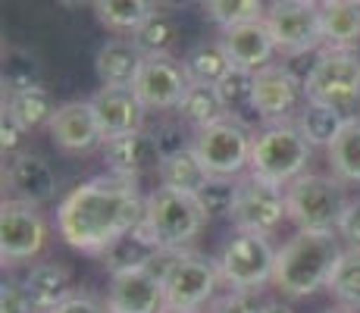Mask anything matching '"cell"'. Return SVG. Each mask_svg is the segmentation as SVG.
<instances>
[{"label": "cell", "instance_id": "cell-1", "mask_svg": "<svg viewBox=\"0 0 360 313\" xmlns=\"http://www.w3.org/2000/svg\"><path fill=\"white\" fill-rule=\"evenodd\" d=\"M144 200L135 179L98 176L75 185L57 207V232L69 248L101 257L116 238L141 226Z\"/></svg>", "mask_w": 360, "mask_h": 313}, {"label": "cell", "instance_id": "cell-2", "mask_svg": "<svg viewBox=\"0 0 360 313\" xmlns=\"http://www.w3.org/2000/svg\"><path fill=\"white\" fill-rule=\"evenodd\" d=\"M338 232H297L276 250L273 285L285 298H310L314 291L326 288L335 269L342 245Z\"/></svg>", "mask_w": 360, "mask_h": 313}, {"label": "cell", "instance_id": "cell-3", "mask_svg": "<svg viewBox=\"0 0 360 313\" xmlns=\"http://www.w3.org/2000/svg\"><path fill=\"white\" fill-rule=\"evenodd\" d=\"M310 154H314V144L304 138L297 122H266L260 132H254L248 172L269 185L285 188L307 172Z\"/></svg>", "mask_w": 360, "mask_h": 313}, {"label": "cell", "instance_id": "cell-4", "mask_svg": "<svg viewBox=\"0 0 360 313\" xmlns=\"http://www.w3.org/2000/svg\"><path fill=\"white\" fill-rule=\"evenodd\" d=\"M351 198L345 182L335 176L304 172L285 185V210L297 232H338Z\"/></svg>", "mask_w": 360, "mask_h": 313}, {"label": "cell", "instance_id": "cell-5", "mask_svg": "<svg viewBox=\"0 0 360 313\" xmlns=\"http://www.w3.org/2000/svg\"><path fill=\"white\" fill-rule=\"evenodd\" d=\"M207 213L200 207L198 194H185L176 188H154L144 200L141 229L166 250H185L191 241L204 232Z\"/></svg>", "mask_w": 360, "mask_h": 313}, {"label": "cell", "instance_id": "cell-6", "mask_svg": "<svg viewBox=\"0 0 360 313\" xmlns=\"http://www.w3.org/2000/svg\"><path fill=\"white\" fill-rule=\"evenodd\" d=\"M304 94L310 103H323L345 116H354L360 107V57L354 51L326 47L304 75Z\"/></svg>", "mask_w": 360, "mask_h": 313}, {"label": "cell", "instance_id": "cell-7", "mask_svg": "<svg viewBox=\"0 0 360 313\" xmlns=\"http://www.w3.org/2000/svg\"><path fill=\"white\" fill-rule=\"evenodd\" d=\"M251 141L254 132L245 122L223 116L219 122L198 129L191 148L213 179H238L245 170H251Z\"/></svg>", "mask_w": 360, "mask_h": 313}, {"label": "cell", "instance_id": "cell-8", "mask_svg": "<svg viewBox=\"0 0 360 313\" xmlns=\"http://www.w3.org/2000/svg\"><path fill=\"white\" fill-rule=\"evenodd\" d=\"M217 267L219 279L232 291H260L266 282H273L276 269V250L269 245V235L235 232V238L226 241Z\"/></svg>", "mask_w": 360, "mask_h": 313}, {"label": "cell", "instance_id": "cell-9", "mask_svg": "<svg viewBox=\"0 0 360 313\" xmlns=\"http://www.w3.org/2000/svg\"><path fill=\"white\" fill-rule=\"evenodd\" d=\"M266 25L273 32L276 51L288 57H301L323 44V16L320 6L307 0H273L266 10Z\"/></svg>", "mask_w": 360, "mask_h": 313}, {"label": "cell", "instance_id": "cell-10", "mask_svg": "<svg viewBox=\"0 0 360 313\" xmlns=\"http://www.w3.org/2000/svg\"><path fill=\"white\" fill-rule=\"evenodd\" d=\"M160 279L169 307L200 310L217 291L219 267L217 260H207V257L191 254V250H176V257L169 260Z\"/></svg>", "mask_w": 360, "mask_h": 313}, {"label": "cell", "instance_id": "cell-11", "mask_svg": "<svg viewBox=\"0 0 360 313\" xmlns=\"http://www.w3.org/2000/svg\"><path fill=\"white\" fill-rule=\"evenodd\" d=\"M47 245V222L41 210L25 200H4L0 207V260L4 267L34 260Z\"/></svg>", "mask_w": 360, "mask_h": 313}, {"label": "cell", "instance_id": "cell-12", "mask_svg": "<svg viewBox=\"0 0 360 313\" xmlns=\"http://www.w3.org/2000/svg\"><path fill=\"white\" fill-rule=\"evenodd\" d=\"M229 219H232L235 232L273 235L282 226V219H288L285 188L269 185L257 176L238 179V198H235Z\"/></svg>", "mask_w": 360, "mask_h": 313}, {"label": "cell", "instance_id": "cell-13", "mask_svg": "<svg viewBox=\"0 0 360 313\" xmlns=\"http://www.w3.org/2000/svg\"><path fill=\"white\" fill-rule=\"evenodd\" d=\"M304 79L288 66H263L254 72V103L263 122H295L304 110Z\"/></svg>", "mask_w": 360, "mask_h": 313}, {"label": "cell", "instance_id": "cell-14", "mask_svg": "<svg viewBox=\"0 0 360 313\" xmlns=\"http://www.w3.org/2000/svg\"><path fill=\"white\" fill-rule=\"evenodd\" d=\"M101 154H103V163H107V170L113 172V176L135 179V182L141 176L160 172V166L166 160L157 135L148 129L129 132V135H120V138H107Z\"/></svg>", "mask_w": 360, "mask_h": 313}, {"label": "cell", "instance_id": "cell-15", "mask_svg": "<svg viewBox=\"0 0 360 313\" xmlns=\"http://www.w3.org/2000/svg\"><path fill=\"white\" fill-rule=\"evenodd\" d=\"M188 85L191 79L182 63H176L172 57H148L131 91L138 94L144 110H160L163 113V110H176L182 103Z\"/></svg>", "mask_w": 360, "mask_h": 313}, {"label": "cell", "instance_id": "cell-16", "mask_svg": "<svg viewBox=\"0 0 360 313\" xmlns=\"http://www.w3.org/2000/svg\"><path fill=\"white\" fill-rule=\"evenodd\" d=\"M47 132H51L53 144L66 154H91L94 148H103V132L91 110V101L60 103Z\"/></svg>", "mask_w": 360, "mask_h": 313}, {"label": "cell", "instance_id": "cell-17", "mask_svg": "<svg viewBox=\"0 0 360 313\" xmlns=\"http://www.w3.org/2000/svg\"><path fill=\"white\" fill-rule=\"evenodd\" d=\"M4 182L10 198L25 200V204H51L57 198V172L47 163L41 154H32V151H22V154L10 157L4 170Z\"/></svg>", "mask_w": 360, "mask_h": 313}, {"label": "cell", "instance_id": "cell-18", "mask_svg": "<svg viewBox=\"0 0 360 313\" xmlns=\"http://www.w3.org/2000/svg\"><path fill=\"white\" fill-rule=\"evenodd\" d=\"M166 307L163 279L150 269L110 276L107 310L110 313H160Z\"/></svg>", "mask_w": 360, "mask_h": 313}, {"label": "cell", "instance_id": "cell-19", "mask_svg": "<svg viewBox=\"0 0 360 313\" xmlns=\"http://www.w3.org/2000/svg\"><path fill=\"white\" fill-rule=\"evenodd\" d=\"M91 110L98 116V125L103 132V141L107 138H120L129 132H138L144 125V103L138 101V94L131 88H101L91 97Z\"/></svg>", "mask_w": 360, "mask_h": 313}, {"label": "cell", "instance_id": "cell-20", "mask_svg": "<svg viewBox=\"0 0 360 313\" xmlns=\"http://www.w3.org/2000/svg\"><path fill=\"white\" fill-rule=\"evenodd\" d=\"M219 41H223L226 57L232 60V66L251 69V72L269 66V60L276 53V41L266 19H251V23H238L232 29H223Z\"/></svg>", "mask_w": 360, "mask_h": 313}, {"label": "cell", "instance_id": "cell-21", "mask_svg": "<svg viewBox=\"0 0 360 313\" xmlns=\"http://www.w3.org/2000/svg\"><path fill=\"white\" fill-rule=\"evenodd\" d=\"M144 60L148 57L138 51L135 41L113 38L101 44V51L94 53V72H98L101 88H131Z\"/></svg>", "mask_w": 360, "mask_h": 313}, {"label": "cell", "instance_id": "cell-22", "mask_svg": "<svg viewBox=\"0 0 360 313\" xmlns=\"http://www.w3.org/2000/svg\"><path fill=\"white\" fill-rule=\"evenodd\" d=\"M22 288L29 291L34 313L57 310L60 304L75 295L72 273H69L63 263H34L29 273H25Z\"/></svg>", "mask_w": 360, "mask_h": 313}, {"label": "cell", "instance_id": "cell-23", "mask_svg": "<svg viewBox=\"0 0 360 313\" xmlns=\"http://www.w3.org/2000/svg\"><path fill=\"white\" fill-rule=\"evenodd\" d=\"M166 248H160L141 226L131 229L129 235L116 238L113 245L101 254V263L110 276H120V273H135V269H150L154 260L163 254Z\"/></svg>", "mask_w": 360, "mask_h": 313}, {"label": "cell", "instance_id": "cell-24", "mask_svg": "<svg viewBox=\"0 0 360 313\" xmlns=\"http://www.w3.org/2000/svg\"><path fill=\"white\" fill-rule=\"evenodd\" d=\"M323 44L335 51H351L360 44V4L354 0H329L320 6Z\"/></svg>", "mask_w": 360, "mask_h": 313}, {"label": "cell", "instance_id": "cell-25", "mask_svg": "<svg viewBox=\"0 0 360 313\" xmlns=\"http://www.w3.org/2000/svg\"><path fill=\"white\" fill-rule=\"evenodd\" d=\"M217 91H219V101H223V107H226V116L245 122L248 129H251L254 120H260L257 103H254V72L251 69L232 66L229 72L219 79Z\"/></svg>", "mask_w": 360, "mask_h": 313}, {"label": "cell", "instance_id": "cell-26", "mask_svg": "<svg viewBox=\"0 0 360 313\" xmlns=\"http://www.w3.org/2000/svg\"><path fill=\"white\" fill-rule=\"evenodd\" d=\"M4 110L10 116H16L32 132L41 129V125H51L53 113H57V101L44 85H38V88H22V91H6Z\"/></svg>", "mask_w": 360, "mask_h": 313}, {"label": "cell", "instance_id": "cell-27", "mask_svg": "<svg viewBox=\"0 0 360 313\" xmlns=\"http://www.w3.org/2000/svg\"><path fill=\"white\" fill-rule=\"evenodd\" d=\"M329 170L345 185H360V116H351L338 138L326 148Z\"/></svg>", "mask_w": 360, "mask_h": 313}, {"label": "cell", "instance_id": "cell-28", "mask_svg": "<svg viewBox=\"0 0 360 313\" xmlns=\"http://www.w3.org/2000/svg\"><path fill=\"white\" fill-rule=\"evenodd\" d=\"M157 176H160V185L176 188V191H185V194H198L200 188L210 182V172H207L204 163L198 160L195 148H185V151L169 154L163 160Z\"/></svg>", "mask_w": 360, "mask_h": 313}, {"label": "cell", "instance_id": "cell-29", "mask_svg": "<svg viewBox=\"0 0 360 313\" xmlns=\"http://www.w3.org/2000/svg\"><path fill=\"white\" fill-rule=\"evenodd\" d=\"M98 23L110 32L135 34L138 25H144L157 13V0H94Z\"/></svg>", "mask_w": 360, "mask_h": 313}, {"label": "cell", "instance_id": "cell-30", "mask_svg": "<svg viewBox=\"0 0 360 313\" xmlns=\"http://www.w3.org/2000/svg\"><path fill=\"white\" fill-rule=\"evenodd\" d=\"M176 113H179V120L195 125V132H198V129H207V125L223 120L226 107H223V101H219L217 85L191 82L188 91H185V97H182V103L176 107Z\"/></svg>", "mask_w": 360, "mask_h": 313}, {"label": "cell", "instance_id": "cell-31", "mask_svg": "<svg viewBox=\"0 0 360 313\" xmlns=\"http://www.w3.org/2000/svg\"><path fill=\"white\" fill-rule=\"evenodd\" d=\"M185 72L191 82H204V85H219L226 72L232 69V60L226 57L223 41H200L182 60Z\"/></svg>", "mask_w": 360, "mask_h": 313}, {"label": "cell", "instance_id": "cell-32", "mask_svg": "<svg viewBox=\"0 0 360 313\" xmlns=\"http://www.w3.org/2000/svg\"><path fill=\"white\" fill-rule=\"evenodd\" d=\"M351 116L338 113V110L332 107H323V103H304V110L297 113V129L304 132V138H307L314 148H329L332 141L338 138V132L345 129V122H348Z\"/></svg>", "mask_w": 360, "mask_h": 313}, {"label": "cell", "instance_id": "cell-33", "mask_svg": "<svg viewBox=\"0 0 360 313\" xmlns=\"http://www.w3.org/2000/svg\"><path fill=\"white\" fill-rule=\"evenodd\" d=\"M44 85V63L29 47H6L4 51V88L22 91V88Z\"/></svg>", "mask_w": 360, "mask_h": 313}, {"label": "cell", "instance_id": "cell-34", "mask_svg": "<svg viewBox=\"0 0 360 313\" xmlns=\"http://www.w3.org/2000/svg\"><path fill=\"white\" fill-rule=\"evenodd\" d=\"M131 41L138 44V51H141L144 57H172L176 41H179V25L172 23L166 13L157 10L148 23L138 25Z\"/></svg>", "mask_w": 360, "mask_h": 313}, {"label": "cell", "instance_id": "cell-35", "mask_svg": "<svg viewBox=\"0 0 360 313\" xmlns=\"http://www.w3.org/2000/svg\"><path fill=\"white\" fill-rule=\"evenodd\" d=\"M326 288L342 307L360 310V248L342 250Z\"/></svg>", "mask_w": 360, "mask_h": 313}, {"label": "cell", "instance_id": "cell-36", "mask_svg": "<svg viewBox=\"0 0 360 313\" xmlns=\"http://www.w3.org/2000/svg\"><path fill=\"white\" fill-rule=\"evenodd\" d=\"M200 6H204V16L219 29H232L238 23L266 16L263 0H200Z\"/></svg>", "mask_w": 360, "mask_h": 313}, {"label": "cell", "instance_id": "cell-37", "mask_svg": "<svg viewBox=\"0 0 360 313\" xmlns=\"http://www.w3.org/2000/svg\"><path fill=\"white\" fill-rule=\"evenodd\" d=\"M235 198H238V179H213L198 191V200L207 217H232Z\"/></svg>", "mask_w": 360, "mask_h": 313}, {"label": "cell", "instance_id": "cell-38", "mask_svg": "<svg viewBox=\"0 0 360 313\" xmlns=\"http://www.w3.org/2000/svg\"><path fill=\"white\" fill-rule=\"evenodd\" d=\"M207 313H263L257 291H229L226 298L210 304Z\"/></svg>", "mask_w": 360, "mask_h": 313}, {"label": "cell", "instance_id": "cell-39", "mask_svg": "<svg viewBox=\"0 0 360 313\" xmlns=\"http://www.w3.org/2000/svg\"><path fill=\"white\" fill-rule=\"evenodd\" d=\"M25 135H29V129H25V125L19 122L16 116H10V113L4 110V116H0V148H4V154H6V157L22 154Z\"/></svg>", "mask_w": 360, "mask_h": 313}, {"label": "cell", "instance_id": "cell-40", "mask_svg": "<svg viewBox=\"0 0 360 313\" xmlns=\"http://www.w3.org/2000/svg\"><path fill=\"white\" fill-rule=\"evenodd\" d=\"M32 298L19 282L0 285V313H32Z\"/></svg>", "mask_w": 360, "mask_h": 313}, {"label": "cell", "instance_id": "cell-41", "mask_svg": "<svg viewBox=\"0 0 360 313\" xmlns=\"http://www.w3.org/2000/svg\"><path fill=\"white\" fill-rule=\"evenodd\" d=\"M154 135H157V141H160V148H163V154L169 157V154H176V151H185V148H191V144H185V132H182V122H160L154 129Z\"/></svg>", "mask_w": 360, "mask_h": 313}, {"label": "cell", "instance_id": "cell-42", "mask_svg": "<svg viewBox=\"0 0 360 313\" xmlns=\"http://www.w3.org/2000/svg\"><path fill=\"white\" fill-rule=\"evenodd\" d=\"M51 313H107V304H101L94 295H88V291H75L69 301H63L57 310Z\"/></svg>", "mask_w": 360, "mask_h": 313}, {"label": "cell", "instance_id": "cell-43", "mask_svg": "<svg viewBox=\"0 0 360 313\" xmlns=\"http://www.w3.org/2000/svg\"><path fill=\"white\" fill-rule=\"evenodd\" d=\"M338 235L348 241V248H360V200H351L348 204L342 226H338Z\"/></svg>", "mask_w": 360, "mask_h": 313}, {"label": "cell", "instance_id": "cell-44", "mask_svg": "<svg viewBox=\"0 0 360 313\" xmlns=\"http://www.w3.org/2000/svg\"><path fill=\"white\" fill-rule=\"evenodd\" d=\"M263 313H295V310L282 301H269V304H263Z\"/></svg>", "mask_w": 360, "mask_h": 313}, {"label": "cell", "instance_id": "cell-45", "mask_svg": "<svg viewBox=\"0 0 360 313\" xmlns=\"http://www.w3.org/2000/svg\"><path fill=\"white\" fill-rule=\"evenodd\" d=\"M195 0H157V6H166V10H179V6H188Z\"/></svg>", "mask_w": 360, "mask_h": 313}, {"label": "cell", "instance_id": "cell-46", "mask_svg": "<svg viewBox=\"0 0 360 313\" xmlns=\"http://www.w3.org/2000/svg\"><path fill=\"white\" fill-rule=\"evenodd\" d=\"M57 4H63V6H66V10H82V6L94 4V0H57Z\"/></svg>", "mask_w": 360, "mask_h": 313}, {"label": "cell", "instance_id": "cell-47", "mask_svg": "<svg viewBox=\"0 0 360 313\" xmlns=\"http://www.w3.org/2000/svg\"><path fill=\"white\" fill-rule=\"evenodd\" d=\"M160 313H200V310H185V307H169V304H166V307H163Z\"/></svg>", "mask_w": 360, "mask_h": 313}, {"label": "cell", "instance_id": "cell-48", "mask_svg": "<svg viewBox=\"0 0 360 313\" xmlns=\"http://www.w3.org/2000/svg\"><path fill=\"white\" fill-rule=\"evenodd\" d=\"M323 313H357V310H351V307H332V310H323Z\"/></svg>", "mask_w": 360, "mask_h": 313}, {"label": "cell", "instance_id": "cell-49", "mask_svg": "<svg viewBox=\"0 0 360 313\" xmlns=\"http://www.w3.org/2000/svg\"><path fill=\"white\" fill-rule=\"evenodd\" d=\"M307 4H316V6H323V4H329V0H307Z\"/></svg>", "mask_w": 360, "mask_h": 313}, {"label": "cell", "instance_id": "cell-50", "mask_svg": "<svg viewBox=\"0 0 360 313\" xmlns=\"http://www.w3.org/2000/svg\"><path fill=\"white\" fill-rule=\"evenodd\" d=\"M354 4H360V0H354Z\"/></svg>", "mask_w": 360, "mask_h": 313}, {"label": "cell", "instance_id": "cell-51", "mask_svg": "<svg viewBox=\"0 0 360 313\" xmlns=\"http://www.w3.org/2000/svg\"><path fill=\"white\" fill-rule=\"evenodd\" d=\"M107 313H110V310H107Z\"/></svg>", "mask_w": 360, "mask_h": 313}]
</instances>
